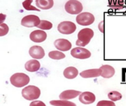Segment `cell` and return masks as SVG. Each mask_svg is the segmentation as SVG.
Here are the masks:
<instances>
[{
    "label": "cell",
    "instance_id": "obj_1",
    "mask_svg": "<svg viewBox=\"0 0 126 106\" xmlns=\"http://www.w3.org/2000/svg\"><path fill=\"white\" fill-rule=\"evenodd\" d=\"M94 30L90 28H84L80 30L78 34V40L76 41V46L78 47H83L87 46L94 37Z\"/></svg>",
    "mask_w": 126,
    "mask_h": 106
},
{
    "label": "cell",
    "instance_id": "obj_2",
    "mask_svg": "<svg viewBox=\"0 0 126 106\" xmlns=\"http://www.w3.org/2000/svg\"><path fill=\"white\" fill-rule=\"evenodd\" d=\"M21 94L25 99L33 101L37 99L40 96V90L35 86H28L22 90Z\"/></svg>",
    "mask_w": 126,
    "mask_h": 106
},
{
    "label": "cell",
    "instance_id": "obj_3",
    "mask_svg": "<svg viewBox=\"0 0 126 106\" xmlns=\"http://www.w3.org/2000/svg\"><path fill=\"white\" fill-rule=\"evenodd\" d=\"M11 83L15 87H23L27 86L30 82V77L24 73H16L10 78Z\"/></svg>",
    "mask_w": 126,
    "mask_h": 106
},
{
    "label": "cell",
    "instance_id": "obj_4",
    "mask_svg": "<svg viewBox=\"0 0 126 106\" xmlns=\"http://www.w3.org/2000/svg\"><path fill=\"white\" fill-rule=\"evenodd\" d=\"M65 11L71 14H79L83 10V5L77 0L68 1L65 5Z\"/></svg>",
    "mask_w": 126,
    "mask_h": 106
},
{
    "label": "cell",
    "instance_id": "obj_5",
    "mask_svg": "<svg viewBox=\"0 0 126 106\" xmlns=\"http://www.w3.org/2000/svg\"><path fill=\"white\" fill-rule=\"evenodd\" d=\"M95 21V17L93 14L89 12H83L76 17V21L78 24L82 26H88L92 24Z\"/></svg>",
    "mask_w": 126,
    "mask_h": 106
},
{
    "label": "cell",
    "instance_id": "obj_6",
    "mask_svg": "<svg viewBox=\"0 0 126 106\" xmlns=\"http://www.w3.org/2000/svg\"><path fill=\"white\" fill-rule=\"evenodd\" d=\"M77 29L75 23L71 21H63L58 25V30L62 34L68 35L73 33Z\"/></svg>",
    "mask_w": 126,
    "mask_h": 106
},
{
    "label": "cell",
    "instance_id": "obj_7",
    "mask_svg": "<svg viewBox=\"0 0 126 106\" xmlns=\"http://www.w3.org/2000/svg\"><path fill=\"white\" fill-rule=\"evenodd\" d=\"M40 23L39 17L34 14H29L24 17L21 20V25L26 27L37 26Z\"/></svg>",
    "mask_w": 126,
    "mask_h": 106
},
{
    "label": "cell",
    "instance_id": "obj_8",
    "mask_svg": "<svg viewBox=\"0 0 126 106\" xmlns=\"http://www.w3.org/2000/svg\"><path fill=\"white\" fill-rule=\"evenodd\" d=\"M71 55L78 59H87L91 56V53L89 50L83 47H76L71 51Z\"/></svg>",
    "mask_w": 126,
    "mask_h": 106
},
{
    "label": "cell",
    "instance_id": "obj_9",
    "mask_svg": "<svg viewBox=\"0 0 126 106\" xmlns=\"http://www.w3.org/2000/svg\"><path fill=\"white\" fill-rule=\"evenodd\" d=\"M47 37V33L43 30H37L31 33L30 34V39L34 42H42L46 40Z\"/></svg>",
    "mask_w": 126,
    "mask_h": 106
},
{
    "label": "cell",
    "instance_id": "obj_10",
    "mask_svg": "<svg viewBox=\"0 0 126 106\" xmlns=\"http://www.w3.org/2000/svg\"><path fill=\"white\" fill-rule=\"evenodd\" d=\"M54 46L55 47L62 52H66L71 49V43L69 42V40H67L65 39H58L55 42H54Z\"/></svg>",
    "mask_w": 126,
    "mask_h": 106
},
{
    "label": "cell",
    "instance_id": "obj_11",
    "mask_svg": "<svg viewBox=\"0 0 126 106\" xmlns=\"http://www.w3.org/2000/svg\"><path fill=\"white\" fill-rule=\"evenodd\" d=\"M95 100H96V96L93 93L84 92L79 95V101L84 105L92 104L95 102Z\"/></svg>",
    "mask_w": 126,
    "mask_h": 106
},
{
    "label": "cell",
    "instance_id": "obj_12",
    "mask_svg": "<svg viewBox=\"0 0 126 106\" xmlns=\"http://www.w3.org/2000/svg\"><path fill=\"white\" fill-rule=\"evenodd\" d=\"M29 54L33 58L37 59H41L45 56L44 49L40 46H33L29 49Z\"/></svg>",
    "mask_w": 126,
    "mask_h": 106
},
{
    "label": "cell",
    "instance_id": "obj_13",
    "mask_svg": "<svg viewBox=\"0 0 126 106\" xmlns=\"http://www.w3.org/2000/svg\"><path fill=\"white\" fill-rule=\"evenodd\" d=\"M80 76L83 78H93V77H98L101 76V70L100 68L95 69H90L86 70L84 71L80 72Z\"/></svg>",
    "mask_w": 126,
    "mask_h": 106
},
{
    "label": "cell",
    "instance_id": "obj_14",
    "mask_svg": "<svg viewBox=\"0 0 126 106\" xmlns=\"http://www.w3.org/2000/svg\"><path fill=\"white\" fill-rule=\"evenodd\" d=\"M80 93V91H76L73 90H65L61 93L59 95V99L61 100H68V99H72L76 98L77 96H78Z\"/></svg>",
    "mask_w": 126,
    "mask_h": 106
},
{
    "label": "cell",
    "instance_id": "obj_15",
    "mask_svg": "<svg viewBox=\"0 0 126 106\" xmlns=\"http://www.w3.org/2000/svg\"><path fill=\"white\" fill-rule=\"evenodd\" d=\"M24 67L25 69L29 72H36L39 70V69L40 68V63L37 60L32 59L27 61Z\"/></svg>",
    "mask_w": 126,
    "mask_h": 106
},
{
    "label": "cell",
    "instance_id": "obj_16",
    "mask_svg": "<svg viewBox=\"0 0 126 106\" xmlns=\"http://www.w3.org/2000/svg\"><path fill=\"white\" fill-rule=\"evenodd\" d=\"M100 69L101 70V76L103 78H111L115 74V69L110 65H103Z\"/></svg>",
    "mask_w": 126,
    "mask_h": 106
},
{
    "label": "cell",
    "instance_id": "obj_17",
    "mask_svg": "<svg viewBox=\"0 0 126 106\" xmlns=\"http://www.w3.org/2000/svg\"><path fill=\"white\" fill-rule=\"evenodd\" d=\"M35 2L36 5L43 10L50 9L54 5V2L52 0H37Z\"/></svg>",
    "mask_w": 126,
    "mask_h": 106
},
{
    "label": "cell",
    "instance_id": "obj_18",
    "mask_svg": "<svg viewBox=\"0 0 126 106\" xmlns=\"http://www.w3.org/2000/svg\"><path fill=\"white\" fill-rule=\"evenodd\" d=\"M64 77L67 79H75L78 75V70L75 67H68L65 69L64 72H63Z\"/></svg>",
    "mask_w": 126,
    "mask_h": 106
},
{
    "label": "cell",
    "instance_id": "obj_19",
    "mask_svg": "<svg viewBox=\"0 0 126 106\" xmlns=\"http://www.w3.org/2000/svg\"><path fill=\"white\" fill-rule=\"evenodd\" d=\"M50 105L53 106H77L74 102L66 100H52L50 101Z\"/></svg>",
    "mask_w": 126,
    "mask_h": 106
},
{
    "label": "cell",
    "instance_id": "obj_20",
    "mask_svg": "<svg viewBox=\"0 0 126 106\" xmlns=\"http://www.w3.org/2000/svg\"><path fill=\"white\" fill-rule=\"evenodd\" d=\"M49 57L54 60H61L65 58V55L60 51H51L49 52Z\"/></svg>",
    "mask_w": 126,
    "mask_h": 106
},
{
    "label": "cell",
    "instance_id": "obj_21",
    "mask_svg": "<svg viewBox=\"0 0 126 106\" xmlns=\"http://www.w3.org/2000/svg\"><path fill=\"white\" fill-rule=\"evenodd\" d=\"M109 3V6L114 10H122L125 5L123 1H110Z\"/></svg>",
    "mask_w": 126,
    "mask_h": 106
},
{
    "label": "cell",
    "instance_id": "obj_22",
    "mask_svg": "<svg viewBox=\"0 0 126 106\" xmlns=\"http://www.w3.org/2000/svg\"><path fill=\"white\" fill-rule=\"evenodd\" d=\"M108 97H109V99L111 101L115 102V101H119V100L122 99V95L118 91H112V92L109 93V94H108Z\"/></svg>",
    "mask_w": 126,
    "mask_h": 106
},
{
    "label": "cell",
    "instance_id": "obj_23",
    "mask_svg": "<svg viewBox=\"0 0 126 106\" xmlns=\"http://www.w3.org/2000/svg\"><path fill=\"white\" fill-rule=\"evenodd\" d=\"M37 28H40L41 30H50L52 27V24L48 21H45V20H42L40 21V24L37 26Z\"/></svg>",
    "mask_w": 126,
    "mask_h": 106
},
{
    "label": "cell",
    "instance_id": "obj_24",
    "mask_svg": "<svg viewBox=\"0 0 126 106\" xmlns=\"http://www.w3.org/2000/svg\"><path fill=\"white\" fill-rule=\"evenodd\" d=\"M32 1L31 0H27V1L23 2V7L25 8L26 10L28 11H37V12H40V10H39L38 8L33 7L32 5Z\"/></svg>",
    "mask_w": 126,
    "mask_h": 106
},
{
    "label": "cell",
    "instance_id": "obj_25",
    "mask_svg": "<svg viewBox=\"0 0 126 106\" xmlns=\"http://www.w3.org/2000/svg\"><path fill=\"white\" fill-rule=\"evenodd\" d=\"M9 31V28H8V26L3 23L2 24H0V37H3L8 33Z\"/></svg>",
    "mask_w": 126,
    "mask_h": 106
},
{
    "label": "cell",
    "instance_id": "obj_26",
    "mask_svg": "<svg viewBox=\"0 0 126 106\" xmlns=\"http://www.w3.org/2000/svg\"><path fill=\"white\" fill-rule=\"evenodd\" d=\"M96 106H115V104L112 101L102 100L96 104Z\"/></svg>",
    "mask_w": 126,
    "mask_h": 106
},
{
    "label": "cell",
    "instance_id": "obj_27",
    "mask_svg": "<svg viewBox=\"0 0 126 106\" xmlns=\"http://www.w3.org/2000/svg\"><path fill=\"white\" fill-rule=\"evenodd\" d=\"M30 106H47L45 105V103H43L42 101H33L31 104Z\"/></svg>",
    "mask_w": 126,
    "mask_h": 106
},
{
    "label": "cell",
    "instance_id": "obj_28",
    "mask_svg": "<svg viewBox=\"0 0 126 106\" xmlns=\"http://www.w3.org/2000/svg\"><path fill=\"white\" fill-rule=\"evenodd\" d=\"M6 18V15L4 14H0V24H3V22L5 21Z\"/></svg>",
    "mask_w": 126,
    "mask_h": 106
}]
</instances>
